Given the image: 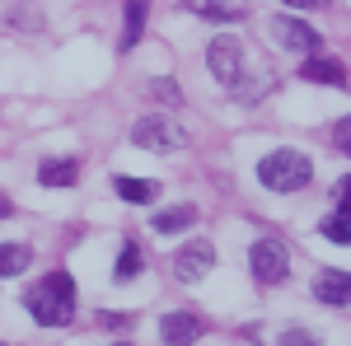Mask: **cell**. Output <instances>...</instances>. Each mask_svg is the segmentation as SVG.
<instances>
[{
    "mask_svg": "<svg viewBox=\"0 0 351 346\" xmlns=\"http://www.w3.org/2000/svg\"><path fill=\"white\" fill-rule=\"evenodd\" d=\"M24 309L33 314V323H43V328H66V323L75 319V281H71L66 271L43 276L38 286H28Z\"/></svg>",
    "mask_w": 351,
    "mask_h": 346,
    "instance_id": "6da1fadb",
    "label": "cell"
},
{
    "mask_svg": "<svg viewBox=\"0 0 351 346\" xmlns=\"http://www.w3.org/2000/svg\"><path fill=\"white\" fill-rule=\"evenodd\" d=\"M258 183L267 192H304L314 183V164H309V155L281 145V150H271V155L258 160Z\"/></svg>",
    "mask_w": 351,
    "mask_h": 346,
    "instance_id": "7a4b0ae2",
    "label": "cell"
},
{
    "mask_svg": "<svg viewBox=\"0 0 351 346\" xmlns=\"http://www.w3.org/2000/svg\"><path fill=\"white\" fill-rule=\"evenodd\" d=\"M206 61H211V75H216L225 89H243V75H248V52H243L239 38H211V47H206Z\"/></svg>",
    "mask_w": 351,
    "mask_h": 346,
    "instance_id": "3957f363",
    "label": "cell"
},
{
    "mask_svg": "<svg viewBox=\"0 0 351 346\" xmlns=\"http://www.w3.org/2000/svg\"><path fill=\"white\" fill-rule=\"evenodd\" d=\"M132 140L141 150H150V155H173V150L188 145V132L178 122H169V117H141L132 127Z\"/></svg>",
    "mask_w": 351,
    "mask_h": 346,
    "instance_id": "277c9868",
    "label": "cell"
},
{
    "mask_svg": "<svg viewBox=\"0 0 351 346\" xmlns=\"http://www.w3.org/2000/svg\"><path fill=\"white\" fill-rule=\"evenodd\" d=\"M248 262H253V276H258V286H276V281H286V271H291V258H286V248H281L276 239L253 243Z\"/></svg>",
    "mask_w": 351,
    "mask_h": 346,
    "instance_id": "5b68a950",
    "label": "cell"
},
{
    "mask_svg": "<svg viewBox=\"0 0 351 346\" xmlns=\"http://www.w3.org/2000/svg\"><path fill=\"white\" fill-rule=\"evenodd\" d=\"M271 38H276L286 52H319V47H324L319 28H309L304 19H291V14H276V19H271Z\"/></svg>",
    "mask_w": 351,
    "mask_h": 346,
    "instance_id": "8992f818",
    "label": "cell"
},
{
    "mask_svg": "<svg viewBox=\"0 0 351 346\" xmlns=\"http://www.w3.org/2000/svg\"><path fill=\"white\" fill-rule=\"evenodd\" d=\"M211 267H216V248H211L206 239H192L188 248H178V258H173V276L192 286V281H202Z\"/></svg>",
    "mask_w": 351,
    "mask_h": 346,
    "instance_id": "52a82bcc",
    "label": "cell"
},
{
    "mask_svg": "<svg viewBox=\"0 0 351 346\" xmlns=\"http://www.w3.org/2000/svg\"><path fill=\"white\" fill-rule=\"evenodd\" d=\"M314 299L342 309V304L351 299V276L347 271H319V276H314Z\"/></svg>",
    "mask_w": 351,
    "mask_h": 346,
    "instance_id": "ba28073f",
    "label": "cell"
},
{
    "mask_svg": "<svg viewBox=\"0 0 351 346\" xmlns=\"http://www.w3.org/2000/svg\"><path fill=\"white\" fill-rule=\"evenodd\" d=\"M38 183L43 187H75L80 183V160H47L38 169Z\"/></svg>",
    "mask_w": 351,
    "mask_h": 346,
    "instance_id": "9c48e42d",
    "label": "cell"
},
{
    "mask_svg": "<svg viewBox=\"0 0 351 346\" xmlns=\"http://www.w3.org/2000/svg\"><path fill=\"white\" fill-rule=\"evenodd\" d=\"M304 80H314V84H347V71H342V61H332V56L309 52V61H304Z\"/></svg>",
    "mask_w": 351,
    "mask_h": 346,
    "instance_id": "30bf717a",
    "label": "cell"
},
{
    "mask_svg": "<svg viewBox=\"0 0 351 346\" xmlns=\"http://www.w3.org/2000/svg\"><path fill=\"white\" fill-rule=\"evenodd\" d=\"M160 337L164 342H197L202 337V323H197V314H164Z\"/></svg>",
    "mask_w": 351,
    "mask_h": 346,
    "instance_id": "8fae6325",
    "label": "cell"
},
{
    "mask_svg": "<svg viewBox=\"0 0 351 346\" xmlns=\"http://www.w3.org/2000/svg\"><path fill=\"white\" fill-rule=\"evenodd\" d=\"M127 28H122V52H132L136 42H141V33H145V14H150V0H127Z\"/></svg>",
    "mask_w": 351,
    "mask_h": 346,
    "instance_id": "7c38bea8",
    "label": "cell"
},
{
    "mask_svg": "<svg viewBox=\"0 0 351 346\" xmlns=\"http://www.w3.org/2000/svg\"><path fill=\"white\" fill-rule=\"evenodd\" d=\"M117 197L132 201V206H150L160 197V183H150V178H117Z\"/></svg>",
    "mask_w": 351,
    "mask_h": 346,
    "instance_id": "4fadbf2b",
    "label": "cell"
},
{
    "mask_svg": "<svg viewBox=\"0 0 351 346\" xmlns=\"http://www.w3.org/2000/svg\"><path fill=\"white\" fill-rule=\"evenodd\" d=\"M183 5H188L192 14H202V19H225V24L243 14L239 0H183Z\"/></svg>",
    "mask_w": 351,
    "mask_h": 346,
    "instance_id": "5bb4252c",
    "label": "cell"
},
{
    "mask_svg": "<svg viewBox=\"0 0 351 346\" xmlns=\"http://www.w3.org/2000/svg\"><path fill=\"white\" fill-rule=\"evenodd\" d=\"M28 262H33L28 243H0V276H24Z\"/></svg>",
    "mask_w": 351,
    "mask_h": 346,
    "instance_id": "9a60e30c",
    "label": "cell"
},
{
    "mask_svg": "<svg viewBox=\"0 0 351 346\" xmlns=\"http://www.w3.org/2000/svg\"><path fill=\"white\" fill-rule=\"evenodd\" d=\"M188 225H197V206H173V211L155 215V230H160V234H178V230H188Z\"/></svg>",
    "mask_w": 351,
    "mask_h": 346,
    "instance_id": "2e32d148",
    "label": "cell"
},
{
    "mask_svg": "<svg viewBox=\"0 0 351 346\" xmlns=\"http://www.w3.org/2000/svg\"><path fill=\"white\" fill-rule=\"evenodd\" d=\"M319 230H324V239H332V243H351V211L337 201V211L328 215Z\"/></svg>",
    "mask_w": 351,
    "mask_h": 346,
    "instance_id": "e0dca14e",
    "label": "cell"
},
{
    "mask_svg": "<svg viewBox=\"0 0 351 346\" xmlns=\"http://www.w3.org/2000/svg\"><path fill=\"white\" fill-rule=\"evenodd\" d=\"M141 267H145V253H141L136 243H122V253H117V267H112V276H117V281H132V276H141Z\"/></svg>",
    "mask_w": 351,
    "mask_h": 346,
    "instance_id": "ac0fdd59",
    "label": "cell"
},
{
    "mask_svg": "<svg viewBox=\"0 0 351 346\" xmlns=\"http://www.w3.org/2000/svg\"><path fill=\"white\" fill-rule=\"evenodd\" d=\"M150 94H155V99H160V103H183V89H178V84L173 80H150Z\"/></svg>",
    "mask_w": 351,
    "mask_h": 346,
    "instance_id": "d6986e66",
    "label": "cell"
},
{
    "mask_svg": "<svg viewBox=\"0 0 351 346\" xmlns=\"http://www.w3.org/2000/svg\"><path fill=\"white\" fill-rule=\"evenodd\" d=\"M286 5H295V10H319V5H328V0H286Z\"/></svg>",
    "mask_w": 351,
    "mask_h": 346,
    "instance_id": "ffe728a7",
    "label": "cell"
},
{
    "mask_svg": "<svg viewBox=\"0 0 351 346\" xmlns=\"http://www.w3.org/2000/svg\"><path fill=\"white\" fill-rule=\"evenodd\" d=\"M5 215H10V197H0V220H5Z\"/></svg>",
    "mask_w": 351,
    "mask_h": 346,
    "instance_id": "44dd1931",
    "label": "cell"
}]
</instances>
